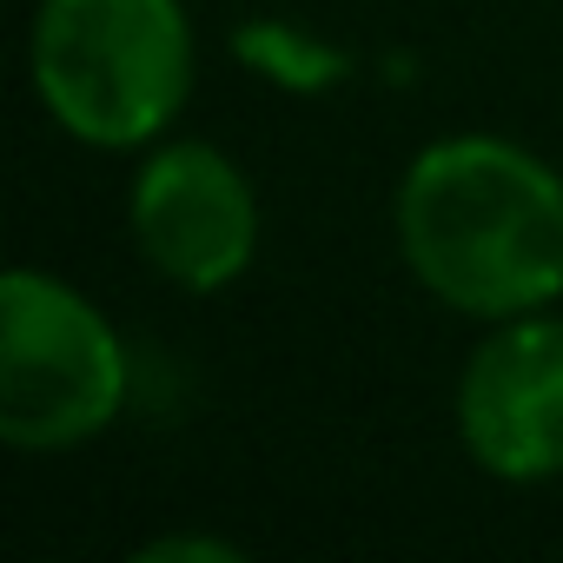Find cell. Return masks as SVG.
<instances>
[{
    "label": "cell",
    "instance_id": "1",
    "mask_svg": "<svg viewBox=\"0 0 563 563\" xmlns=\"http://www.w3.org/2000/svg\"><path fill=\"white\" fill-rule=\"evenodd\" d=\"M405 272L457 319L497 325L563 306V173L504 133L418 146L391 192Z\"/></svg>",
    "mask_w": 563,
    "mask_h": 563
},
{
    "label": "cell",
    "instance_id": "2",
    "mask_svg": "<svg viewBox=\"0 0 563 563\" xmlns=\"http://www.w3.org/2000/svg\"><path fill=\"white\" fill-rule=\"evenodd\" d=\"M199 47L186 0H41L27 80L87 153H146L192 100Z\"/></svg>",
    "mask_w": 563,
    "mask_h": 563
},
{
    "label": "cell",
    "instance_id": "3",
    "mask_svg": "<svg viewBox=\"0 0 563 563\" xmlns=\"http://www.w3.org/2000/svg\"><path fill=\"white\" fill-rule=\"evenodd\" d=\"M133 398L120 325L60 272L0 278V444L27 457L93 444Z\"/></svg>",
    "mask_w": 563,
    "mask_h": 563
},
{
    "label": "cell",
    "instance_id": "4",
    "mask_svg": "<svg viewBox=\"0 0 563 563\" xmlns=\"http://www.w3.org/2000/svg\"><path fill=\"white\" fill-rule=\"evenodd\" d=\"M126 232L166 286L212 299L258 265V192L245 166L212 140H159L140 153L126 192Z\"/></svg>",
    "mask_w": 563,
    "mask_h": 563
},
{
    "label": "cell",
    "instance_id": "5",
    "mask_svg": "<svg viewBox=\"0 0 563 563\" xmlns=\"http://www.w3.org/2000/svg\"><path fill=\"white\" fill-rule=\"evenodd\" d=\"M451 424L464 457L497 484L563 477V312L497 319L457 372Z\"/></svg>",
    "mask_w": 563,
    "mask_h": 563
},
{
    "label": "cell",
    "instance_id": "6",
    "mask_svg": "<svg viewBox=\"0 0 563 563\" xmlns=\"http://www.w3.org/2000/svg\"><path fill=\"white\" fill-rule=\"evenodd\" d=\"M225 47H232V60H239L252 80H265L272 93H286V100H325V93H339V87L352 80V67H358L339 41H325L319 27L286 21V14L239 21Z\"/></svg>",
    "mask_w": 563,
    "mask_h": 563
},
{
    "label": "cell",
    "instance_id": "7",
    "mask_svg": "<svg viewBox=\"0 0 563 563\" xmlns=\"http://www.w3.org/2000/svg\"><path fill=\"white\" fill-rule=\"evenodd\" d=\"M245 550L232 537H212V530H159L133 550V563H239Z\"/></svg>",
    "mask_w": 563,
    "mask_h": 563
}]
</instances>
